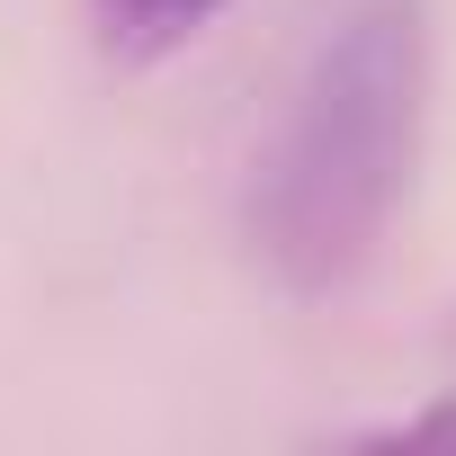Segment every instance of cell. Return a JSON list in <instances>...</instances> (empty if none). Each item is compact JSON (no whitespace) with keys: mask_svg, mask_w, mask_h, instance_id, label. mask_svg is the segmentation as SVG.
Masks as SVG:
<instances>
[{"mask_svg":"<svg viewBox=\"0 0 456 456\" xmlns=\"http://www.w3.org/2000/svg\"><path fill=\"white\" fill-rule=\"evenodd\" d=\"M429 134V0H322L242 161V242L287 296L376 269Z\"/></svg>","mask_w":456,"mask_h":456,"instance_id":"obj_1","label":"cell"},{"mask_svg":"<svg viewBox=\"0 0 456 456\" xmlns=\"http://www.w3.org/2000/svg\"><path fill=\"white\" fill-rule=\"evenodd\" d=\"M233 0H90V19H99V37L117 45V54H134V63H152V54H179L188 37H206Z\"/></svg>","mask_w":456,"mask_h":456,"instance_id":"obj_2","label":"cell"}]
</instances>
